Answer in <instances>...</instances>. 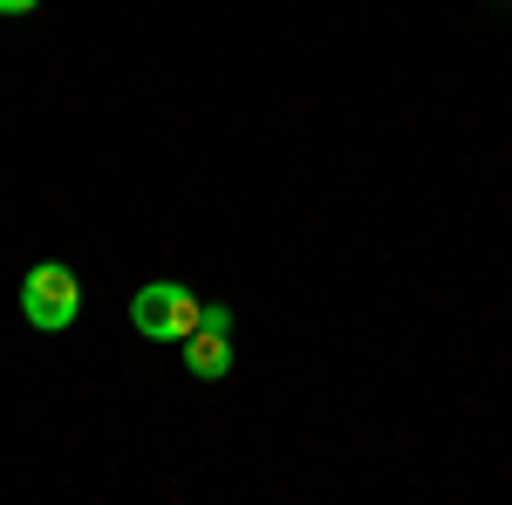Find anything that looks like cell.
<instances>
[{"label": "cell", "mask_w": 512, "mask_h": 505, "mask_svg": "<svg viewBox=\"0 0 512 505\" xmlns=\"http://www.w3.org/2000/svg\"><path fill=\"white\" fill-rule=\"evenodd\" d=\"M198 321H205V308L185 280H151V287L130 294V328L151 335V342H185Z\"/></svg>", "instance_id": "cell-1"}, {"label": "cell", "mask_w": 512, "mask_h": 505, "mask_svg": "<svg viewBox=\"0 0 512 505\" xmlns=\"http://www.w3.org/2000/svg\"><path fill=\"white\" fill-rule=\"evenodd\" d=\"M185 369L198 383H219L233 369V308H205V321L185 335Z\"/></svg>", "instance_id": "cell-3"}, {"label": "cell", "mask_w": 512, "mask_h": 505, "mask_svg": "<svg viewBox=\"0 0 512 505\" xmlns=\"http://www.w3.org/2000/svg\"><path fill=\"white\" fill-rule=\"evenodd\" d=\"M41 0H0V14H35Z\"/></svg>", "instance_id": "cell-4"}, {"label": "cell", "mask_w": 512, "mask_h": 505, "mask_svg": "<svg viewBox=\"0 0 512 505\" xmlns=\"http://www.w3.org/2000/svg\"><path fill=\"white\" fill-rule=\"evenodd\" d=\"M21 314H28V328H41V335H62V328L82 314V280H76V267H62V260L28 267V280H21Z\"/></svg>", "instance_id": "cell-2"}]
</instances>
